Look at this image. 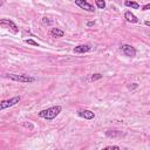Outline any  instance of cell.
I'll return each mask as SVG.
<instances>
[{"instance_id":"6da1fadb","label":"cell","mask_w":150,"mask_h":150,"mask_svg":"<svg viewBox=\"0 0 150 150\" xmlns=\"http://www.w3.org/2000/svg\"><path fill=\"white\" fill-rule=\"evenodd\" d=\"M62 111V107L61 105H53V107H49L47 109H43V110H40L38 112V116L41 117V118H45L47 121H52L54 120L60 112Z\"/></svg>"},{"instance_id":"7a4b0ae2","label":"cell","mask_w":150,"mask_h":150,"mask_svg":"<svg viewBox=\"0 0 150 150\" xmlns=\"http://www.w3.org/2000/svg\"><path fill=\"white\" fill-rule=\"evenodd\" d=\"M6 77L12 81L21 82V83H32L35 81V77L26 74H6Z\"/></svg>"},{"instance_id":"3957f363","label":"cell","mask_w":150,"mask_h":150,"mask_svg":"<svg viewBox=\"0 0 150 150\" xmlns=\"http://www.w3.org/2000/svg\"><path fill=\"white\" fill-rule=\"evenodd\" d=\"M20 100H21L20 96H13L11 98L1 100L0 101V110H4V109H7V108H11V107H14L15 104H18L20 102Z\"/></svg>"},{"instance_id":"277c9868","label":"cell","mask_w":150,"mask_h":150,"mask_svg":"<svg viewBox=\"0 0 150 150\" xmlns=\"http://www.w3.org/2000/svg\"><path fill=\"white\" fill-rule=\"evenodd\" d=\"M0 27H5V28H9L14 34H16L19 32L18 26L14 23V21L9 20V19H0Z\"/></svg>"},{"instance_id":"5b68a950","label":"cell","mask_w":150,"mask_h":150,"mask_svg":"<svg viewBox=\"0 0 150 150\" xmlns=\"http://www.w3.org/2000/svg\"><path fill=\"white\" fill-rule=\"evenodd\" d=\"M121 50H122V53H123L125 56H129V57H134V56L136 55V49H135V47H132L131 45H128V43L121 45Z\"/></svg>"},{"instance_id":"8992f818","label":"cell","mask_w":150,"mask_h":150,"mask_svg":"<svg viewBox=\"0 0 150 150\" xmlns=\"http://www.w3.org/2000/svg\"><path fill=\"white\" fill-rule=\"evenodd\" d=\"M75 4H76L80 8L84 9V11H87V12H90V13L95 12V7H94L91 4H89L87 0H75Z\"/></svg>"},{"instance_id":"52a82bcc","label":"cell","mask_w":150,"mask_h":150,"mask_svg":"<svg viewBox=\"0 0 150 150\" xmlns=\"http://www.w3.org/2000/svg\"><path fill=\"white\" fill-rule=\"evenodd\" d=\"M77 115L84 120H93L95 117V114L91 111V110H88V109H80L77 110Z\"/></svg>"},{"instance_id":"ba28073f","label":"cell","mask_w":150,"mask_h":150,"mask_svg":"<svg viewBox=\"0 0 150 150\" xmlns=\"http://www.w3.org/2000/svg\"><path fill=\"white\" fill-rule=\"evenodd\" d=\"M90 50H91L90 45H79L73 49V52L76 53V54H84V53H88Z\"/></svg>"},{"instance_id":"9c48e42d","label":"cell","mask_w":150,"mask_h":150,"mask_svg":"<svg viewBox=\"0 0 150 150\" xmlns=\"http://www.w3.org/2000/svg\"><path fill=\"white\" fill-rule=\"evenodd\" d=\"M124 19H125L128 22H131V23H136V22H138L137 16H136L134 13H131L130 11H127V12L124 13Z\"/></svg>"},{"instance_id":"30bf717a","label":"cell","mask_w":150,"mask_h":150,"mask_svg":"<svg viewBox=\"0 0 150 150\" xmlns=\"http://www.w3.org/2000/svg\"><path fill=\"white\" fill-rule=\"evenodd\" d=\"M50 35L53 38H62L64 35V32L60 28H52L50 29Z\"/></svg>"},{"instance_id":"8fae6325","label":"cell","mask_w":150,"mask_h":150,"mask_svg":"<svg viewBox=\"0 0 150 150\" xmlns=\"http://www.w3.org/2000/svg\"><path fill=\"white\" fill-rule=\"evenodd\" d=\"M121 135H122V131H118V130H108V131H105L107 137H118Z\"/></svg>"},{"instance_id":"7c38bea8","label":"cell","mask_w":150,"mask_h":150,"mask_svg":"<svg viewBox=\"0 0 150 150\" xmlns=\"http://www.w3.org/2000/svg\"><path fill=\"white\" fill-rule=\"evenodd\" d=\"M124 5H125L127 7H131V8H134V9L139 8V5H138L137 2H135V1H130V0H125V1H124Z\"/></svg>"},{"instance_id":"4fadbf2b","label":"cell","mask_w":150,"mask_h":150,"mask_svg":"<svg viewBox=\"0 0 150 150\" xmlns=\"http://www.w3.org/2000/svg\"><path fill=\"white\" fill-rule=\"evenodd\" d=\"M95 4H96V7L100 8V9L105 8V1L104 0H95Z\"/></svg>"},{"instance_id":"5bb4252c","label":"cell","mask_w":150,"mask_h":150,"mask_svg":"<svg viewBox=\"0 0 150 150\" xmlns=\"http://www.w3.org/2000/svg\"><path fill=\"white\" fill-rule=\"evenodd\" d=\"M100 79H102V74H100V73H95V74L91 75L90 81H96V80H100Z\"/></svg>"},{"instance_id":"9a60e30c","label":"cell","mask_w":150,"mask_h":150,"mask_svg":"<svg viewBox=\"0 0 150 150\" xmlns=\"http://www.w3.org/2000/svg\"><path fill=\"white\" fill-rule=\"evenodd\" d=\"M42 23H43V25H47V26H50V25L53 23V20H50L49 18L45 16V18H42Z\"/></svg>"},{"instance_id":"2e32d148","label":"cell","mask_w":150,"mask_h":150,"mask_svg":"<svg viewBox=\"0 0 150 150\" xmlns=\"http://www.w3.org/2000/svg\"><path fill=\"white\" fill-rule=\"evenodd\" d=\"M26 43L32 45V46H35V47H39V46H40V45H39L36 41H34L33 39H27V40H26Z\"/></svg>"},{"instance_id":"e0dca14e","label":"cell","mask_w":150,"mask_h":150,"mask_svg":"<svg viewBox=\"0 0 150 150\" xmlns=\"http://www.w3.org/2000/svg\"><path fill=\"white\" fill-rule=\"evenodd\" d=\"M136 88H138V83H129L128 84V89L129 90H135Z\"/></svg>"},{"instance_id":"ac0fdd59","label":"cell","mask_w":150,"mask_h":150,"mask_svg":"<svg viewBox=\"0 0 150 150\" xmlns=\"http://www.w3.org/2000/svg\"><path fill=\"white\" fill-rule=\"evenodd\" d=\"M104 149H114V150H118L120 146H117V145H108V146H105Z\"/></svg>"},{"instance_id":"d6986e66","label":"cell","mask_w":150,"mask_h":150,"mask_svg":"<svg viewBox=\"0 0 150 150\" xmlns=\"http://www.w3.org/2000/svg\"><path fill=\"white\" fill-rule=\"evenodd\" d=\"M150 8V4H146V5H144L143 7H142V11H148Z\"/></svg>"},{"instance_id":"ffe728a7","label":"cell","mask_w":150,"mask_h":150,"mask_svg":"<svg viewBox=\"0 0 150 150\" xmlns=\"http://www.w3.org/2000/svg\"><path fill=\"white\" fill-rule=\"evenodd\" d=\"M94 25H95V21H88V22H87V26H88V27H91V26H94Z\"/></svg>"},{"instance_id":"44dd1931","label":"cell","mask_w":150,"mask_h":150,"mask_svg":"<svg viewBox=\"0 0 150 150\" xmlns=\"http://www.w3.org/2000/svg\"><path fill=\"white\" fill-rule=\"evenodd\" d=\"M145 26H150V22L149 21H145Z\"/></svg>"}]
</instances>
